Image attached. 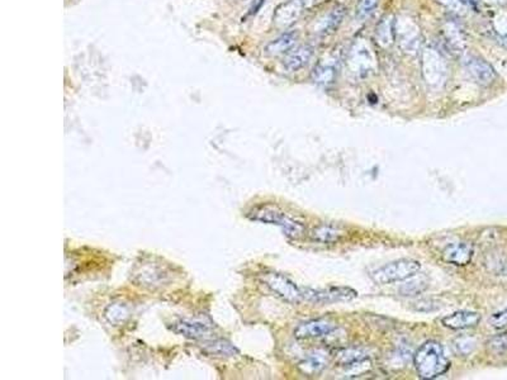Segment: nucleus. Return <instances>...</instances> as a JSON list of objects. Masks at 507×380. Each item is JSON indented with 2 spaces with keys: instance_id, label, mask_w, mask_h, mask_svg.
Returning <instances> with one entry per match:
<instances>
[{
  "instance_id": "nucleus-6",
  "label": "nucleus",
  "mask_w": 507,
  "mask_h": 380,
  "mask_svg": "<svg viewBox=\"0 0 507 380\" xmlns=\"http://www.w3.org/2000/svg\"><path fill=\"white\" fill-rule=\"evenodd\" d=\"M170 330L189 340H205L214 333V322L206 315L183 318L173 324Z\"/></svg>"
},
{
  "instance_id": "nucleus-31",
  "label": "nucleus",
  "mask_w": 507,
  "mask_h": 380,
  "mask_svg": "<svg viewBox=\"0 0 507 380\" xmlns=\"http://www.w3.org/2000/svg\"><path fill=\"white\" fill-rule=\"evenodd\" d=\"M459 1L462 4H464V6H475V3H477V0H459Z\"/></svg>"
},
{
  "instance_id": "nucleus-33",
  "label": "nucleus",
  "mask_w": 507,
  "mask_h": 380,
  "mask_svg": "<svg viewBox=\"0 0 507 380\" xmlns=\"http://www.w3.org/2000/svg\"><path fill=\"white\" fill-rule=\"evenodd\" d=\"M506 273H507V266H506Z\"/></svg>"
},
{
  "instance_id": "nucleus-22",
  "label": "nucleus",
  "mask_w": 507,
  "mask_h": 380,
  "mask_svg": "<svg viewBox=\"0 0 507 380\" xmlns=\"http://www.w3.org/2000/svg\"><path fill=\"white\" fill-rule=\"evenodd\" d=\"M395 25H393V19L392 17L386 16L382 18L380 23L377 27V40L380 43V46L387 48L391 46L392 42L395 41Z\"/></svg>"
},
{
  "instance_id": "nucleus-20",
  "label": "nucleus",
  "mask_w": 507,
  "mask_h": 380,
  "mask_svg": "<svg viewBox=\"0 0 507 380\" xmlns=\"http://www.w3.org/2000/svg\"><path fill=\"white\" fill-rule=\"evenodd\" d=\"M342 232L338 230V229H333L331 226H318L315 230L311 232V237L313 238L316 242H321V244H325V245H331L335 242H339L341 238H342Z\"/></svg>"
},
{
  "instance_id": "nucleus-26",
  "label": "nucleus",
  "mask_w": 507,
  "mask_h": 380,
  "mask_svg": "<svg viewBox=\"0 0 507 380\" xmlns=\"http://www.w3.org/2000/svg\"><path fill=\"white\" fill-rule=\"evenodd\" d=\"M365 357H368L360 348H345V350H342L338 354L336 360L341 366H348V365L353 364V363L359 361V360L365 359Z\"/></svg>"
},
{
  "instance_id": "nucleus-25",
  "label": "nucleus",
  "mask_w": 507,
  "mask_h": 380,
  "mask_svg": "<svg viewBox=\"0 0 507 380\" xmlns=\"http://www.w3.org/2000/svg\"><path fill=\"white\" fill-rule=\"evenodd\" d=\"M426 288H428V280L425 277H417L415 275V277H410L408 282L400 288V293L406 297L417 295V294L425 292Z\"/></svg>"
},
{
  "instance_id": "nucleus-27",
  "label": "nucleus",
  "mask_w": 507,
  "mask_h": 380,
  "mask_svg": "<svg viewBox=\"0 0 507 380\" xmlns=\"http://www.w3.org/2000/svg\"><path fill=\"white\" fill-rule=\"evenodd\" d=\"M454 348L457 354H459L462 357H468L475 351V341L470 337H460L454 342Z\"/></svg>"
},
{
  "instance_id": "nucleus-24",
  "label": "nucleus",
  "mask_w": 507,
  "mask_h": 380,
  "mask_svg": "<svg viewBox=\"0 0 507 380\" xmlns=\"http://www.w3.org/2000/svg\"><path fill=\"white\" fill-rule=\"evenodd\" d=\"M302 370L303 372H309V374H315V372H320L326 366V357L324 352L321 351H313L311 352L309 357H306L301 364Z\"/></svg>"
},
{
  "instance_id": "nucleus-19",
  "label": "nucleus",
  "mask_w": 507,
  "mask_h": 380,
  "mask_svg": "<svg viewBox=\"0 0 507 380\" xmlns=\"http://www.w3.org/2000/svg\"><path fill=\"white\" fill-rule=\"evenodd\" d=\"M336 63L331 60H324L316 65V67L312 72V80L313 83L320 87H329L333 83L336 78Z\"/></svg>"
},
{
  "instance_id": "nucleus-17",
  "label": "nucleus",
  "mask_w": 507,
  "mask_h": 380,
  "mask_svg": "<svg viewBox=\"0 0 507 380\" xmlns=\"http://www.w3.org/2000/svg\"><path fill=\"white\" fill-rule=\"evenodd\" d=\"M312 56H313V48L309 45L296 48L285 57V70L289 72H300L311 61Z\"/></svg>"
},
{
  "instance_id": "nucleus-18",
  "label": "nucleus",
  "mask_w": 507,
  "mask_h": 380,
  "mask_svg": "<svg viewBox=\"0 0 507 380\" xmlns=\"http://www.w3.org/2000/svg\"><path fill=\"white\" fill-rule=\"evenodd\" d=\"M298 40V32L289 31L280 34L276 40L269 42L265 46V54L269 56L283 55L289 52Z\"/></svg>"
},
{
  "instance_id": "nucleus-34",
  "label": "nucleus",
  "mask_w": 507,
  "mask_h": 380,
  "mask_svg": "<svg viewBox=\"0 0 507 380\" xmlns=\"http://www.w3.org/2000/svg\"><path fill=\"white\" fill-rule=\"evenodd\" d=\"M506 37H507V32H506Z\"/></svg>"
},
{
  "instance_id": "nucleus-12",
  "label": "nucleus",
  "mask_w": 507,
  "mask_h": 380,
  "mask_svg": "<svg viewBox=\"0 0 507 380\" xmlns=\"http://www.w3.org/2000/svg\"><path fill=\"white\" fill-rule=\"evenodd\" d=\"M466 69L475 83L481 85H490L496 79V72L490 63L478 56H468L466 59Z\"/></svg>"
},
{
  "instance_id": "nucleus-23",
  "label": "nucleus",
  "mask_w": 507,
  "mask_h": 380,
  "mask_svg": "<svg viewBox=\"0 0 507 380\" xmlns=\"http://www.w3.org/2000/svg\"><path fill=\"white\" fill-rule=\"evenodd\" d=\"M206 351L209 355L220 357H232L238 355V350L226 340H214L206 344Z\"/></svg>"
},
{
  "instance_id": "nucleus-11",
  "label": "nucleus",
  "mask_w": 507,
  "mask_h": 380,
  "mask_svg": "<svg viewBox=\"0 0 507 380\" xmlns=\"http://www.w3.org/2000/svg\"><path fill=\"white\" fill-rule=\"evenodd\" d=\"M396 34L401 48L406 52H415L420 43L419 27L408 18H401L397 22Z\"/></svg>"
},
{
  "instance_id": "nucleus-29",
  "label": "nucleus",
  "mask_w": 507,
  "mask_h": 380,
  "mask_svg": "<svg viewBox=\"0 0 507 380\" xmlns=\"http://www.w3.org/2000/svg\"><path fill=\"white\" fill-rule=\"evenodd\" d=\"M490 325L496 330H504L507 327V307L493 313L490 318Z\"/></svg>"
},
{
  "instance_id": "nucleus-30",
  "label": "nucleus",
  "mask_w": 507,
  "mask_h": 380,
  "mask_svg": "<svg viewBox=\"0 0 507 380\" xmlns=\"http://www.w3.org/2000/svg\"><path fill=\"white\" fill-rule=\"evenodd\" d=\"M492 348L497 352H505L507 350V339L506 337H497L492 341Z\"/></svg>"
},
{
  "instance_id": "nucleus-10",
  "label": "nucleus",
  "mask_w": 507,
  "mask_h": 380,
  "mask_svg": "<svg viewBox=\"0 0 507 380\" xmlns=\"http://www.w3.org/2000/svg\"><path fill=\"white\" fill-rule=\"evenodd\" d=\"M309 4V0H288L280 4L273 17L274 23L279 28H285L293 24L303 13V9Z\"/></svg>"
},
{
  "instance_id": "nucleus-2",
  "label": "nucleus",
  "mask_w": 507,
  "mask_h": 380,
  "mask_svg": "<svg viewBox=\"0 0 507 380\" xmlns=\"http://www.w3.org/2000/svg\"><path fill=\"white\" fill-rule=\"evenodd\" d=\"M249 218L251 221L276 224L282 229L287 237L293 238V240L302 237L304 233V226L301 222L296 221L294 218L289 217L288 214L276 206L262 204V206L256 207L249 213Z\"/></svg>"
},
{
  "instance_id": "nucleus-7",
  "label": "nucleus",
  "mask_w": 507,
  "mask_h": 380,
  "mask_svg": "<svg viewBox=\"0 0 507 380\" xmlns=\"http://www.w3.org/2000/svg\"><path fill=\"white\" fill-rule=\"evenodd\" d=\"M346 63L350 72L354 74L357 78L363 79L369 76L375 67V59L372 48L364 41H358L349 52Z\"/></svg>"
},
{
  "instance_id": "nucleus-28",
  "label": "nucleus",
  "mask_w": 507,
  "mask_h": 380,
  "mask_svg": "<svg viewBox=\"0 0 507 380\" xmlns=\"http://www.w3.org/2000/svg\"><path fill=\"white\" fill-rule=\"evenodd\" d=\"M377 4H378V0H359L357 6L358 18L364 21L368 17H371Z\"/></svg>"
},
{
  "instance_id": "nucleus-15",
  "label": "nucleus",
  "mask_w": 507,
  "mask_h": 380,
  "mask_svg": "<svg viewBox=\"0 0 507 380\" xmlns=\"http://www.w3.org/2000/svg\"><path fill=\"white\" fill-rule=\"evenodd\" d=\"M167 274L169 273L155 264H146L134 271L136 283L150 288L167 283Z\"/></svg>"
},
{
  "instance_id": "nucleus-1",
  "label": "nucleus",
  "mask_w": 507,
  "mask_h": 380,
  "mask_svg": "<svg viewBox=\"0 0 507 380\" xmlns=\"http://www.w3.org/2000/svg\"><path fill=\"white\" fill-rule=\"evenodd\" d=\"M416 372L422 379H436L444 375L451 368V361L445 355L442 344L426 341L413 355Z\"/></svg>"
},
{
  "instance_id": "nucleus-14",
  "label": "nucleus",
  "mask_w": 507,
  "mask_h": 380,
  "mask_svg": "<svg viewBox=\"0 0 507 380\" xmlns=\"http://www.w3.org/2000/svg\"><path fill=\"white\" fill-rule=\"evenodd\" d=\"M481 315L478 312L473 310H457L453 312L452 315L443 317L442 318V324L446 328L451 330H468V328H473L475 326L479 325L481 322Z\"/></svg>"
},
{
  "instance_id": "nucleus-3",
  "label": "nucleus",
  "mask_w": 507,
  "mask_h": 380,
  "mask_svg": "<svg viewBox=\"0 0 507 380\" xmlns=\"http://www.w3.org/2000/svg\"><path fill=\"white\" fill-rule=\"evenodd\" d=\"M420 270V262L413 259H400L374 270L371 277L377 284H392L397 282L408 280L410 277L417 275Z\"/></svg>"
},
{
  "instance_id": "nucleus-32",
  "label": "nucleus",
  "mask_w": 507,
  "mask_h": 380,
  "mask_svg": "<svg viewBox=\"0 0 507 380\" xmlns=\"http://www.w3.org/2000/svg\"><path fill=\"white\" fill-rule=\"evenodd\" d=\"M491 4H507V0H486Z\"/></svg>"
},
{
  "instance_id": "nucleus-16",
  "label": "nucleus",
  "mask_w": 507,
  "mask_h": 380,
  "mask_svg": "<svg viewBox=\"0 0 507 380\" xmlns=\"http://www.w3.org/2000/svg\"><path fill=\"white\" fill-rule=\"evenodd\" d=\"M344 16H345L344 7H340V6L335 7L329 13H326L318 19V22L315 25V33L322 34V36L333 33L340 25Z\"/></svg>"
},
{
  "instance_id": "nucleus-5",
  "label": "nucleus",
  "mask_w": 507,
  "mask_h": 380,
  "mask_svg": "<svg viewBox=\"0 0 507 380\" xmlns=\"http://www.w3.org/2000/svg\"><path fill=\"white\" fill-rule=\"evenodd\" d=\"M262 283L269 288L279 298L289 303H301L304 302L303 286H298L289 277L279 273H265L262 277Z\"/></svg>"
},
{
  "instance_id": "nucleus-8",
  "label": "nucleus",
  "mask_w": 507,
  "mask_h": 380,
  "mask_svg": "<svg viewBox=\"0 0 507 380\" xmlns=\"http://www.w3.org/2000/svg\"><path fill=\"white\" fill-rule=\"evenodd\" d=\"M304 302L311 303H335V302L351 301L357 298L358 293L348 286H330L326 289H312L304 288Z\"/></svg>"
},
{
  "instance_id": "nucleus-4",
  "label": "nucleus",
  "mask_w": 507,
  "mask_h": 380,
  "mask_svg": "<svg viewBox=\"0 0 507 380\" xmlns=\"http://www.w3.org/2000/svg\"><path fill=\"white\" fill-rule=\"evenodd\" d=\"M421 66L422 75L431 87H442L448 78V66L436 48L426 46L422 50Z\"/></svg>"
},
{
  "instance_id": "nucleus-13",
  "label": "nucleus",
  "mask_w": 507,
  "mask_h": 380,
  "mask_svg": "<svg viewBox=\"0 0 507 380\" xmlns=\"http://www.w3.org/2000/svg\"><path fill=\"white\" fill-rule=\"evenodd\" d=\"M475 256L473 246L468 242H455L446 246L443 251V260L455 266H467Z\"/></svg>"
},
{
  "instance_id": "nucleus-21",
  "label": "nucleus",
  "mask_w": 507,
  "mask_h": 380,
  "mask_svg": "<svg viewBox=\"0 0 507 380\" xmlns=\"http://www.w3.org/2000/svg\"><path fill=\"white\" fill-rule=\"evenodd\" d=\"M105 319L113 326H118L123 324L127 318L130 317V308L125 303L116 302L110 304L104 310Z\"/></svg>"
},
{
  "instance_id": "nucleus-9",
  "label": "nucleus",
  "mask_w": 507,
  "mask_h": 380,
  "mask_svg": "<svg viewBox=\"0 0 507 380\" xmlns=\"http://www.w3.org/2000/svg\"><path fill=\"white\" fill-rule=\"evenodd\" d=\"M336 330V324L331 319L317 318L303 322L294 330V336L298 340H309V339H320L329 336Z\"/></svg>"
}]
</instances>
